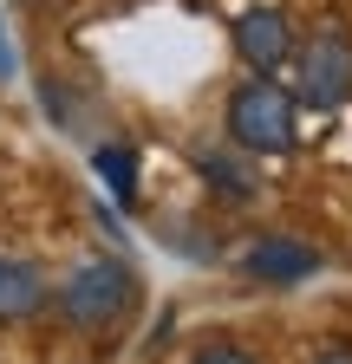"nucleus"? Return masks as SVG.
I'll return each mask as SVG.
<instances>
[{"instance_id": "nucleus-1", "label": "nucleus", "mask_w": 352, "mask_h": 364, "mask_svg": "<svg viewBox=\"0 0 352 364\" xmlns=\"http://www.w3.org/2000/svg\"><path fill=\"white\" fill-rule=\"evenodd\" d=\"M294 124H300V105H294V91H281L274 78H248L229 98V136L242 150H261V156L294 150Z\"/></svg>"}, {"instance_id": "nucleus-2", "label": "nucleus", "mask_w": 352, "mask_h": 364, "mask_svg": "<svg viewBox=\"0 0 352 364\" xmlns=\"http://www.w3.org/2000/svg\"><path fill=\"white\" fill-rule=\"evenodd\" d=\"M130 299H138V273H130L124 260L98 254V260H78L72 280L59 287V312L72 318V326H111V318L130 312Z\"/></svg>"}, {"instance_id": "nucleus-3", "label": "nucleus", "mask_w": 352, "mask_h": 364, "mask_svg": "<svg viewBox=\"0 0 352 364\" xmlns=\"http://www.w3.org/2000/svg\"><path fill=\"white\" fill-rule=\"evenodd\" d=\"M352 91V39L346 33H320L300 46V65H294V98L300 105H339Z\"/></svg>"}, {"instance_id": "nucleus-4", "label": "nucleus", "mask_w": 352, "mask_h": 364, "mask_svg": "<svg viewBox=\"0 0 352 364\" xmlns=\"http://www.w3.org/2000/svg\"><path fill=\"white\" fill-rule=\"evenodd\" d=\"M235 46H242V59H248L254 72H274V65L294 53V20H287L281 7H248V14L235 20Z\"/></svg>"}, {"instance_id": "nucleus-5", "label": "nucleus", "mask_w": 352, "mask_h": 364, "mask_svg": "<svg viewBox=\"0 0 352 364\" xmlns=\"http://www.w3.org/2000/svg\"><path fill=\"white\" fill-rule=\"evenodd\" d=\"M242 273L248 280H268V287H294L306 280V273H320V247H306V241H254L242 254Z\"/></svg>"}, {"instance_id": "nucleus-6", "label": "nucleus", "mask_w": 352, "mask_h": 364, "mask_svg": "<svg viewBox=\"0 0 352 364\" xmlns=\"http://www.w3.org/2000/svg\"><path fill=\"white\" fill-rule=\"evenodd\" d=\"M39 306H46V273L33 260L0 254V318H33Z\"/></svg>"}, {"instance_id": "nucleus-7", "label": "nucleus", "mask_w": 352, "mask_h": 364, "mask_svg": "<svg viewBox=\"0 0 352 364\" xmlns=\"http://www.w3.org/2000/svg\"><path fill=\"white\" fill-rule=\"evenodd\" d=\"M92 169L105 176V189L130 208V202H138V150H130V144H98V156H92Z\"/></svg>"}, {"instance_id": "nucleus-8", "label": "nucleus", "mask_w": 352, "mask_h": 364, "mask_svg": "<svg viewBox=\"0 0 352 364\" xmlns=\"http://www.w3.org/2000/svg\"><path fill=\"white\" fill-rule=\"evenodd\" d=\"M202 169H209V182L222 196H254V176L242 169V163H229V156H202Z\"/></svg>"}, {"instance_id": "nucleus-9", "label": "nucleus", "mask_w": 352, "mask_h": 364, "mask_svg": "<svg viewBox=\"0 0 352 364\" xmlns=\"http://www.w3.org/2000/svg\"><path fill=\"white\" fill-rule=\"evenodd\" d=\"M190 364H261L254 351H242V345H202Z\"/></svg>"}, {"instance_id": "nucleus-10", "label": "nucleus", "mask_w": 352, "mask_h": 364, "mask_svg": "<svg viewBox=\"0 0 352 364\" xmlns=\"http://www.w3.org/2000/svg\"><path fill=\"white\" fill-rule=\"evenodd\" d=\"M20 72V53H14V39H7V20H0V78H14Z\"/></svg>"}, {"instance_id": "nucleus-11", "label": "nucleus", "mask_w": 352, "mask_h": 364, "mask_svg": "<svg viewBox=\"0 0 352 364\" xmlns=\"http://www.w3.org/2000/svg\"><path fill=\"white\" fill-rule=\"evenodd\" d=\"M320 364H352V345H333V351H320Z\"/></svg>"}]
</instances>
